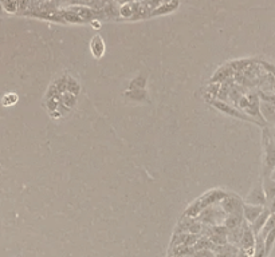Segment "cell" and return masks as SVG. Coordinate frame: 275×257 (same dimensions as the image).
<instances>
[{"label":"cell","mask_w":275,"mask_h":257,"mask_svg":"<svg viewBox=\"0 0 275 257\" xmlns=\"http://www.w3.org/2000/svg\"><path fill=\"white\" fill-rule=\"evenodd\" d=\"M270 216H271V211L264 209L263 213H262V214L254 221V225H252V232H254V234H258L262 232V229L264 228V225L267 223V220H269Z\"/></svg>","instance_id":"cell-2"},{"label":"cell","mask_w":275,"mask_h":257,"mask_svg":"<svg viewBox=\"0 0 275 257\" xmlns=\"http://www.w3.org/2000/svg\"><path fill=\"white\" fill-rule=\"evenodd\" d=\"M263 206L262 205H247L244 206V212H246V217L248 221L254 223L257 218L263 213Z\"/></svg>","instance_id":"cell-3"},{"label":"cell","mask_w":275,"mask_h":257,"mask_svg":"<svg viewBox=\"0 0 275 257\" xmlns=\"http://www.w3.org/2000/svg\"><path fill=\"white\" fill-rule=\"evenodd\" d=\"M90 50L96 58H101L105 54V42L101 35L93 36L92 42H90Z\"/></svg>","instance_id":"cell-1"},{"label":"cell","mask_w":275,"mask_h":257,"mask_svg":"<svg viewBox=\"0 0 275 257\" xmlns=\"http://www.w3.org/2000/svg\"><path fill=\"white\" fill-rule=\"evenodd\" d=\"M270 211H271V213H275V198L273 201H271V206H270Z\"/></svg>","instance_id":"cell-9"},{"label":"cell","mask_w":275,"mask_h":257,"mask_svg":"<svg viewBox=\"0 0 275 257\" xmlns=\"http://www.w3.org/2000/svg\"><path fill=\"white\" fill-rule=\"evenodd\" d=\"M260 111H262V114L266 120L269 121V122H275V105L271 102H267V101H264V102L260 103Z\"/></svg>","instance_id":"cell-4"},{"label":"cell","mask_w":275,"mask_h":257,"mask_svg":"<svg viewBox=\"0 0 275 257\" xmlns=\"http://www.w3.org/2000/svg\"><path fill=\"white\" fill-rule=\"evenodd\" d=\"M4 98H6V99H10V103H8V106L17 102V95H16V94H14V92H12V94H7Z\"/></svg>","instance_id":"cell-8"},{"label":"cell","mask_w":275,"mask_h":257,"mask_svg":"<svg viewBox=\"0 0 275 257\" xmlns=\"http://www.w3.org/2000/svg\"><path fill=\"white\" fill-rule=\"evenodd\" d=\"M264 193L267 200L273 201L275 198V181H271L269 178H266V183H264Z\"/></svg>","instance_id":"cell-6"},{"label":"cell","mask_w":275,"mask_h":257,"mask_svg":"<svg viewBox=\"0 0 275 257\" xmlns=\"http://www.w3.org/2000/svg\"><path fill=\"white\" fill-rule=\"evenodd\" d=\"M241 244L244 249H251L255 245V239H254V232L244 229L241 237Z\"/></svg>","instance_id":"cell-5"},{"label":"cell","mask_w":275,"mask_h":257,"mask_svg":"<svg viewBox=\"0 0 275 257\" xmlns=\"http://www.w3.org/2000/svg\"><path fill=\"white\" fill-rule=\"evenodd\" d=\"M241 217L239 214H231L227 220H226V228L231 229V230H235L239 225H241Z\"/></svg>","instance_id":"cell-7"},{"label":"cell","mask_w":275,"mask_h":257,"mask_svg":"<svg viewBox=\"0 0 275 257\" xmlns=\"http://www.w3.org/2000/svg\"><path fill=\"white\" fill-rule=\"evenodd\" d=\"M238 257H248V255H247V253H244V252H241V253L238 255Z\"/></svg>","instance_id":"cell-10"},{"label":"cell","mask_w":275,"mask_h":257,"mask_svg":"<svg viewBox=\"0 0 275 257\" xmlns=\"http://www.w3.org/2000/svg\"><path fill=\"white\" fill-rule=\"evenodd\" d=\"M273 137H274V139H275V132H274V136H273Z\"/></svg>","instance_id":"cell-11"}]
</instances>
